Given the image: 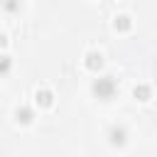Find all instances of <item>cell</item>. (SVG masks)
Returning <instances> with one entry per match:
<instances>
[{
  "instance_id": "6da1fadb",
  "label": "cell",
  "mask_w": 157,
  "mask_h": 157,
  "mask_svg": "<svg viewBox=\"0 0 157 157\" xmlns=\"http://www.w3.org/2000/svg\"><path fill=\"white\" fill-rule=\"evenodd\" d=\"M115 78L113 76H101V78H96L93 81V86H91V91H93V96L96 98H101V101H110L113 96H115Z\"/></svg>"
},
{
  "instance_id": "7a4b0ae2",
  "label": "cell",
  "mask_w": 157,
  "mask_h": 157,
  "mask_svg": "<svg viewBox=\"0 0 157 157\" xmlns=\"http://www.w3.org/2000/svg\"><path fill=\"white\" fill-rule=\"evenodd\" d=\"M108 137H110V145L123 147V145L128 142V130H125L123 125H113V128H110V132H108Z\"/></svg>"
},
{
  "instance_id": "3957f363",
  "label": "cell",
  "mask_w": 157,
  "mask_h": 157,
  "mask_svg": "<svg viewBox=\"0 0 157 157\" xmlns=\"http://www.w3.org/2000/svg\"><path fill=\"white\" fill-rule=\"evenodd\" d=\"M101 66H103V54H101V52H88V54H86V69L98 71Z\"/></svg>"
},
{
  "instance_id": "277c9868",
  "label": "cell",
  "mask_w": 157,
  "mask_h": 157,
  "mask_svg": "<svg viewBox=\"0 0 157 157\" xmlns=\"http://www.w3.org/2000/svg\"><path fill=\"white\" fill-rule=\"evenodd\" d=\"M34 101H37V105H42V108H49V105L54 103V93H52L49 88H42V91L34 93Z\"/></svg>"
},
{
  "instance_id": "5b68a950",
  "label": "cell",
  "mask_w": 157,
  "mask_h": 157,
  "mask_svg": "<svg viewBox=\"0 0 157 157\" xmlns=\"http://www.w3.org/2000/svg\"><path fill=\"white\" fill-rule=\"evenodd\" d=\"M32 118H34V113H32V108H27V105H22V108H17V110H15V120H17V123H22V125L32 123Z\"/></svg>"
},
{
  "instance_id": "8992f818",
  "label": "cell",
  "mask_w": 157,
  "mask_h": 157,
  "mask_svg": "<svg viewBox=\"0 0 157 157\" xmlns=\"http://www.w3.org/2000/svg\"><path fill=\"white\" fill-rule=\"evenodd\" d=\"M132 93H135V98H137V101H150V96H152V88H150L147 83H137Z\"/></svg>"
},
{
  "instance_id": "52a82bcc",
  "label": "cell",
  "mask_w": 157,
  "mask_h": 157,
  "mask_svg": "<svg viewBox=\"0 0 157 157\" xmlns=\"http://www.w3.org/2000/svg\"><path fill=\"white\" fill-rule=\"evenodd\" d=\"M113 25H115V29H120V32H125V29H130V27H132V20H130L128 15H118Z\"/></svg>"
},
{
  "instance_id": "ba28073f",
  "label": "cell",
  "mask_w": 157,
  "mask_h": 157,
  "mask_svg": "<svg viewBox=\"0 0 157 157\" xmlns=\"http://www.w3.org/2000/svg\"><path fill=\"white\" fill-rule=\"evenodd\" d=\"M10 66H12V59H10L7 54H0V74H7Z\"/></svg>"
},
{
  "instance_id": "9c48e42d",
  "label": "cell",
  "mask_w": 157,
  "mask_h": 157,
  "mask_svg": "<svg viewBox=\"0 0 157 157\" xmlns=\"http://www.w3.org/2000/svg\"><path fill=\"white\" fill-rule=\"evenodd\" d=\"M5 44H7V37H5V34H0V47H5Z\"/></svg>"
}]
</instances>
